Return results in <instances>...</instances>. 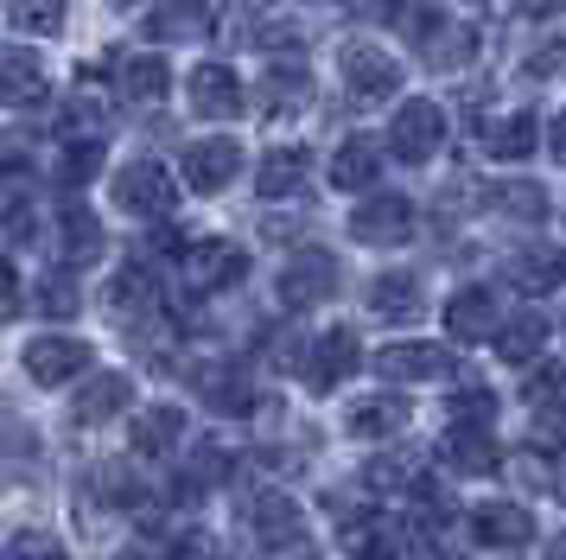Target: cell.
Here are the masks:
<instances>
[{
	"instance_id": "45",
	"label": "cell",
	"mask_w": 566,
	"mask_h": 560,
	"mask_svg": "<svg viewBox=\"0 0 566 560\" xmlns=\"http://www.w3.org/2000/svg\"><path fill=\"white\" fill-rule=\"evenodd\" d=\"M547 147H554V159H560V166H566V108H560V115H554V141H547Z\"/></svg>"
},
{
	"instance_id": "4",
	"label": "cell",
	"mask_w": 566,
	"mask_h": 560,
	"mask_svg": "<svg viewBox=\"0 0 566 560\" xmlns=\"http://www.w3.org/2000/svg\"><path fill=\"white\" fill-rule=\"evenodd\" d=\"M337 71H344L350 102H388L401 90V64L382 45H369V39H350V45L337 51Z\"/></svg>"
},
{
	"instance_id": "27",
	"label": "cell",
	"mask_w": 566,
	"mask_h": 560,
	"mask_svg": "<svg viewBox=\"0 0 566 560\" xmlns=\"http://www.w3.org/2000/svg\"><path fill=\"white\" fill-rule=\"evenodd\" d=\"M128 395H134V382L122 376V370H108V376H96L77 402H71V414H77V427H103L108 414H122V407H128Z\"/></svg>"
},
{
	"instance_id": "26",
	"label": "cell",
	"mask_w": 566,
	"mask_h": 560,
	"mask_svg": "<svg viewBox=\"0 0 566 560\" xmlns=\"http://www.w3.org/2000/svg\"><path fill=\"white\" fill-rule=\"evenodd\" d=\"M179 439H185V414H179V407H147V414H134V427H128V446L140 458L172 453Z\"/></svg>"
},
{
	"instance_id": "13",
	"label": "cell",
	"mask_w": 566,
	"mask_h": 560,
	"mask_svg": "<svg viewBox=\"0 0 566 560\" xmlns=\"http://www.w3.org/2000/svg\"><path fill=\"white\" fill-rule=\"evenodd\" d=\"M191 108H198L205 122H235V115L249 108L242 76H235L230 64H198V71H191Z\"/></svg>"
},
{
	"instance_id": "15",
	"label": "cell",
	"mask_w": 566,
	"mask_h": 560,
	"mask_svg": "<svg viewBox=\"0 0 566 560\" xmlns=\"http://www.w3.org/2000/svg\"><path fill=\"white\" fill-rule=\"evenodd\" d=\"M376 370L388 382H433V376H452V351L446 344H382L376 351Z\"/></svg>"
},
{
	"instance_id": "5",
	"label": "cell",
	"mask_w": 566,
	"mask_h": 560,
	"mask_svg": "<svg viewBox=\"0 0 566 560\" xmlns=\"http://www.w3.org/2000/svg\"><path fill=\"white\" fill-rule=\"evenodd\" d=\"M439 141H446V115H439V102L413 96L395 108V122H388V153L395 159H408V166H427L439 153Z\"/></svg>"
},
{
	"instance_id": "7",
	"label": "cell",
	"mask_w": 566,
	"mask_h": 560,
	"mask_svg": "<svg viewBox=\"0 0 566 560\" xmlns=\"http://www.w3.org/2000/svg\"><path fill=\"white\" fill-rule=\"evenodd\" d=\"M103 242H108V229H103V217H96L90 204H77V198L57 204L52 255L64 261V268H90V261H103Z\"/></svg>"
},
{
	"instance_id": "40",
	"label": "cell",
	"mask_w": 566,
	"mask_h": 560,
	"mask_svg": "<svg viewBox=\"0 0 566 560\" xmlns=\"http://www.w3.org/2000/svg\"><path fill=\"white\" fill-rule=\"evenodd\" d=\"M535 439H541V453H566V402L560 407H541Z\"/></svg>"
},
{
	"instance_id": "39",
	"label": "cell",
	"mask_w": 566,
	"mask_h": 560,
	"mask_svg": "<svg viewBox=\"0 0 566 560\" xmlns=\"http://www.w3.org/2000/svg\"><path fill=\"white\" fill-rule=\"evenodd\" d=\"M560 388H566V363H541L535 382H528V402H535V407H554V402H560Z\"/></svg>"
},
{
	"instance_id": "2",
	"label": "cell",
	"mask_w": 566,
	"mask_h": 560,
	"mask_svg": "<svg viewBox=\"0 0 566 560\" xmlns=\"http://www.w3.org/2000/svg\"><path fill=\"white\" fill-rule=\"evenodd\" d=\"M115 204H122L128 217H147V224H166V217L179 210V178L166 173L159 159H128V166L115 173Z\"/></svg>"
},
{
	"instance_id": "22",
	"label": "cell",
	"mask_w": 566,
	"mask_h": 560,
	"mask_svg": "<svg viewBox=\"0 0 566 560\" xmlns=\"http://www.w3.org/2000/svg\"><path fill=\"white\" fill-rule=\"evenodd\" d=\"M210 32H217V13L198 7V0H166V7L147 13V39H172V45H185V39H210Z\"/></svg>"
},
{
	"instance_id": "30",
	"label": "cell",
	"mask_w": 566,
	"mask_h": 560,
	"mask_svg": "<svg viewBox=\"0 0 566 560\" xmlns=\"http://www.w3.org/2000/svg\"><path fill=\"white\" fill-rule=\"evenodd\" d=\"M369 312L376 319H413L420 312V280L413 274H382L369 287Z\"/></svg>"
},
{
	"instance_id": "31",
	"label": "cell",
	"mask_w": 566,
	"mask_h": 560,
	"mask_svg": "<svg viewBox=\"0 0 566 560\" xmlns=\"http://www.w3.org/2000/svg\"><path fill=\"white\" fill-rule=\"evenodd\" d=\"M535 147H541V122L528 115V108L503 115V122H496V134H490V153H496V159H528Z\"/></svg>"
},
{
	"instance_id": "18",
	"label": "cell",
	"mask_w": 566,
	"mask_h": 560,
	"mask_svg": "<svg viewBox=\"0 0 566 560\" xmlns=\"http://www.w3.org/2000/svg\"><path fill=\"white\" fill-rule=\"evenodd\" d=\"M471 541L478 548H528L535 541V516L522 504H484L471 516Z\"/></svg>"
},
{
	"instance_id": "3",
	"label": "cell",
	"mask_w": 566,
	"mask_h": 560,
	"mask_svg": "<svg viewBox=\"0 0 566 560\" xmlns=\"http://www.w3.org/2000/svg\"><path fill=\"white\" fill-rule=\"evenodd\" d=\"M185 280H191V293H230L249 280V249L230 242V236H198V242H185Z\"/></svg>"
},
{
	"instance_id": "16",
	"label": "cell",
	"mask_w": 566,
	"mask_h": 560,
	"mask_svg": "<svg viewBox=\"0 0 566 560\" xmlns=\"http://www.w3.org/2000/svg\"><path fill=\"white\" fill-rule=\"evenodd\" d=\"M115 83H122V102H134V108H154V102L172 96V64H166L159 51H134V58H122Z\"/></svg>"
},
{
	"instance_id": "17",
	"label": "cell",
	"mask_w": 566,
	"mask_h": 560,
	"mask_svg": "<svg viewBox=\"0 0 566 560\" xmlns=\"http://www.w3.org/2000/svg\"><path fill=\"white\" fill-rule=\"evenodd\" d=\"M510 280L522 293H554V287H566V249L560 242H522L510 255Z\"/></svg>"
},
{
	"instance_id": "24",
	"label": "cell",
	"mask_w": 566,
	"mask_h": 560,
	"mask_svg": "<svg viewBox=\"0 0 566 560\" xmlns=\"http://www.w3.org/2000/svg\"><path fill=\"white\" fill-rule=\"evenodd\" d=\"M376 178H382V147H376L369 134H350V141L332 153V185L337 191H369Z\"/></svg>"
},
{
	"instance_id": "12",
	"label": "cell",
	"mask_w": 566,
	"mask_h": 560,
	"mask_svg": "<svg viewBox=\"0 0 566 560\" xmlns=\"http://www.w3.org/2000/svg\"><path fill=\"white\" fill-rule=\"evenodd\" d=\"M357 363H363L357 331H350V325H332L325 338H318V344H312L306 363H300V376H306V388H318V395H325V388H337V382L350 376Z\"/></svg>"
},
{
	"instance_id": "46",
	"label": "cell",
	"mask_w": 566,
	"mask_h": 560,
	"mask_svg": "<svg viewBox=\"0 0 566 560\" xmlns=\"http://www.w3.org/2000/svg\"><path fill=\"white\" fill-rule=\"evenodd\" d=\"M515 7H522V13H535V20H541V13H560L566 0H515Z\"/></svg>"
},
{
	"instance_id": "1",
	"label": "cell",
	"mask_w": 566,
	"mask_h": 560,
	"mask_svg": "<svg viewBox=\"0 0 566 560\" xmlns=\"http://www.w3.org/2000/svg\"><path fill=\"white\" fill-rule=\"evenodd\" d=\"M401 25H408V39L427 71H459V64L478 58V32L464 20H452V13H439V7H408Z\"/></svg>"
},
{
	"instance_id": "23",
	"label": "cell",
	"mask_w": 566,
	"mask_h": 560,
	"mask_svg": "<svg viewBox=\"0 0 566 560\" xmlns=\"http://www.w3.org/2000/svg\"><path fill=\"white\" fill-rule=\"evenodd\" d=\"M439 465H452L459 478H490V471L503 465V453L490 446V433L452 427V433H446V439H439Z\"/></svg>"
},
{
	"instance_id": "32",
	"label": "cell",
	"mask_w": 566,
	"mask_h": 560,
	"mask_svg": "<svg viewBox=\"0 0 566 560\" xmlns=\"http://www.w3.org/2000/svg\"><path fill=\"white\" fill-rule=\"evenodd\" d=\"M210 407H217V414H249V407H255V382H249V370H210Z\"/></svg>"
},
{
	"instance_id": "43",
	"label": "cell",
	"mask_w": 566,
	"mask_h": 560,
	"mask_svg": "<svg viewBox=\"0 0 566 560\" xmlns=\"http://www.w3.org/2000/svg\"><path fill=\"white\" fill-rule=\"evenodd\" d=\"M515 478H528L535 490H547V484H554V465H547V458H535V453H522V458H515Z\"/></svg>"
},
{
	"instance_id": "34",
	"label": "cell",
	"mask_w": 566,
	"mask_h": 560,
	"mask_svg": "<svg viewBox=\"0 0 566 560\" xmlns=\"http://www.w3.org/2000/svg\"><path fill=\"white\" fill-rule=\"evenodd\" d=\"M108 159V141H77V147H57V178L64 185H83V178H96Z\"/></svg>"
},
{
	"instance_id": "25",
	"label": "cell",
	"mask_w": 566,
	"mask_h": 560,
	"mask_svg": "<svg viewBox=\"0 0 566 560\" xmlns=\"http://www.w3.org/2000/svg\"><path fill=\"white\" fill-rule=\"evenodd\" d=\"M344 427L357 439H388V433L408 427V395H363V402H350Z\"/></svg>"
},
{
	"instance_id": "38",
	"label": "cell",
	"mask_w": 566,
	"mask_h": 560,
	"mask_svg": "<svg viewBox=\"0 0 566 560\" xmlns=\"http://www.w3.org/2000/svg\"><path fill=\"white\" fill-rule=\"evenodd\" d=\"M77 287H71V280H39V312H52V319H71V312H77Z\"/></svg>"
},
{
	"instance_id": "47",
	"label": "cell",
	"mask_w": 566,
	"mask_h": 560,
	"mask_svg": "<svg viewBox=\"0 0 566 560\" xmlns=\"http://www.w3.org/2000/svg\"><path fill=\"white\" fill-rule=\"evenodd\" d=\"M547 560H566V541H560V548H547Z\"/></svg>"
},
{
	"instance_id": "11",
	"label": "cell",
	"mask_w": 566,
	"mask_h": 560,
	"mask_svg": "<svg viewBox=\"0 0 566 560\" xmlns=\"http://www.w3.org/2000/svg\"><path fill=\"white\" fill-rule=\"evenodd\" d=\"M179 173H185V185L191 191H223L235 173H242V147H235L230 134H210V141H191L185 147V159H179Z\"/></svg>"
},
{
	"instance_id": "9",
	"label": "cell",
	"mask_w": 566,
	"mask_h": 560,
	"mask_svg": "<svg viewBox=\"0 0 566 560\" xmlns=\"http://www.w3.org/2000/svg\"><path fill=\"white\" fill-rule=\"evenodd\" d=\"M249 529H255V541L268 554H293V548H306V509L286 490H261L249 504Z\"/></svg>"
},
{
	"instance_id": "29",
	"label": "cell",
	"mask_w": 566,
	"mask_h": 560,
	"mask_svg": "<svg viewBox=\"0 0 566 560\" xmlns=\"http://www.w3.org/2000/svg\"><path fill=\"white\" fill-rule=\"evenodd\" d=\"M108 305L115 312H147V305H159V274L147 268V261H134V268H122V274L108 280Z\"/></svg>"
},
{
	"instance_id": "37",
	"label": "cell",
	"mask_w": 566,
	"mask_h": 560,
	"mask_svg": "<svg viewBox=\"0 0 566 560\" xmlns=\"http://www.w3.org/2000/svg\"><path fill=\"white\" fill-rule=\"evenodd\" d=\"M7 560H64V541L45 529H20L7 535Z\"/></svg>"
},
{
	"instance_id": "42",
	"label": "cell",
	"mask_w": 566,
	"mask_h": 560,
	"mask_svg": "<svg viewBox=\"0 0 566 560\" xmlns=\"http://www.w3.org/2000/svg\"><path fill=\"white\" fill-rule=\"evenodd\" d=\"M528 76H554V71H566V39H554V45H541L528 64H522Z\"/></svg>"
},
{
	"instance_id": "36",
	"label": "cell",
	"mask_w": 566,
	"mask_h": 560,
	"mask_svg": "<svg viewBox=\"0 0 566 560\" xmlns=\"http://www.w3.org/2000/svg\"><path fill=\"white\" fill-rule=\"evenodd\" d=\"M490 421H496V402H490V388H459V395H452V427L490 433Z\"/></svg>"
},
{
	"instance_id": "44",
	"label": "cell",
	"mask_w": 566,
	"mask_h": 560,
	"mask_svg": "<svg viewBox=\"0 0 566 560\" xmlns=\"http://www.w3.org/2000/svg\"><path fill=\"white\" fill-rule=\"evenodd\" d=\"M0 312H20V268L0 255Z\"/></svg>"
},
{
	"instance_id": "28",
	"label": "cell",
	"mask_w": 566,
	"mask_h": 560,
	"mask_svg": "<svg viewBox=\"0 0 566 560\" xmlns=\"http://www.w3.org/2000/svg\"><path fill=\"white\" fill-rule=\"evenodd\" d=\"M541 344H547V319H541L535 305L515 312V319H503V331H496V356H503V363H535Z\"/></svg>"
},
{
	"instance_id": "35",
	"label": "cell",
	"mask_w": 566,
	"mask_h": 560,
	"mask_svg": "<svg viewBox=\"0 0 566 560\" xmlns=\"http://www.w3.org/2000/svg\"><path fill=\"white\" fill-rule=\"evenodd\" d=\"M413 478H420V471H413L408 458H369V465H363V484H369L376 497H395V490H413Z\"/></svg>"
},
{
	"instance_id": "14",
	"label": "cell",
	"mask_w": 566,
	"mask_h": 560,
	"mask_svg": "<svg viewBox=\"0 0 566 560\" xmlns=\"http://www.w3.org/2000/svg\"><path fill=\"white\" fill-rule=\"evenodd\" d=\"M446 331L459 338V344H484L503 331V312H496V293L490 287H459L452 300H446Z\"/></svg>"
},
{
	"instance_id": "20",
	"label": "cell",
	"mask_w": 566,
	"mask_h": 560,
	"mask_svg": "<svg viewBox=\"0 0 566 560\" xmlns=\"http://www.w3.org/2000/svg\"><path fill=\"white\" fill-rule=\"evenodd\" d=\"M306 178H312V153L306 147H274V153H261L255 191L261 198H300Z\"/></svg>"
},
{
	"instance_id": "19",
	"label": "cell",
	"mask_w": 566,
	"mask_h": 560,
	"mask_svg": "<svg viewBox=\"0 0 566 560\" xmlns=\"http://www.w3.org/2000/svg\"><path fill=\"white\" fill-rule=\"evenodd\" d=\"M45 90H52V76H45V64L32 51H20V45L0 51V102L7 108H39Z\"/></svg>"
},
{
	"instance_id": "33",
	"label": "cell",
	"mask_w": 566,
	"mask_h": 560,
	"mask_svg": "<svg viewBox=\"0 0 566 560\" xmlns=\"http://www.w3.org/2000/svg\"><path fill=\"white\" fill-rule=\"evenodd\" d=\"M64 13H71V0H7V20H13V32H27V39L57 32Z\"/></svg>"
},
{
	"instance_id": "21",
	"label": "cell",
	"mask_w": 566,
	"mask_h": 560,
	"mask_svg": "<svg viewBox=\"0 0 566 560\" xmlns=\"http://www.w3.org/2000/svg\"><path fill=\"white\" fill-rule=\"evenodd\" d=\"M344 548H350V560H401L408 535H401V522H388L382 509H363V522L344 529Z\"/></svg>"
},
{
	"instance_id": "8",
	"label": "cell",
	"mask_w": 566,
	"mask_h": 560,
	"mask_svg": "<svg viewBox=\"0 0 566 560\" xmlns=\"http://www.w3.org/2000/svg\"><path fill=\"white\" fill-rule=\"evenodd\" d=\"M90 344H83L77 331H39L27 344V376L45 382V388H57V382H77L83 370H90Z\"/></svg>"
},
{
	"instance_id": "6",
	"label": "cell",
	"mask_w": 566,
	"mask_h": 560,
	"mask_svg": "<svg viewBox=\"0 0 566 560\" xmlns=\"http://www.w3.org/2000/svg\"><path fill=\"white\" fill-rule=\"evenodd\" d=\"M350 236H357L363 249H401L413 236V204L401 191H376V198H363L350 210Z\"/></svg>"
},
{
	"instance_id": "41",
	"label": "cell",
	"mask_w": 566,
	"mask_h": 560,
	"mask_svg": "<svg viewBox=\"0 0 566 560\" xmlns=\"http://www.w3.org/2000/svg\"><path fill=\"white\" fill-rule=\"evenodd\" d=\"M503 210H510V217H528V224H535V217H547V198H541V185H515L510 198H503Z\"/></svg>"
},
{
	"instance_id": "10",
	"label": "cell",
	"mask_w": 566,
	"mask_h": 560,
	"mask_svg": "<svg viewBox=\"0 0 566 560\" xmlns=\"http://www.w3.org/2000/svg\"><path fill=\"white\" fill-rule=\"evenodd\" d=\"M332 293H337V255L332 249H300L281 268V305H293V312L332 300Z\"/></svg>"
}]
</instances>
